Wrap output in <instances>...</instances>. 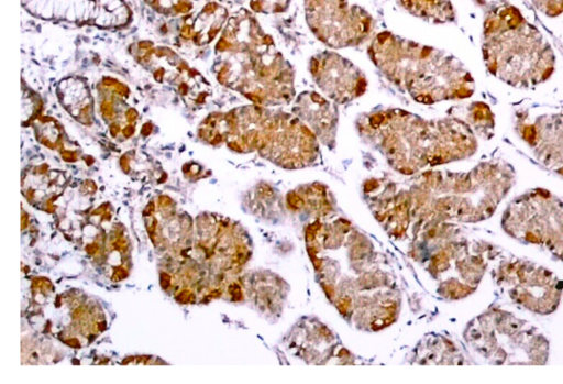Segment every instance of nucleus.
Here are the masks:
<instances>
[{"label":"nucleus","instance_id":"1","mask_svg":"<svg viewBox=\"0 0 563 384\" xmlns=\"http://www.w3.org/2000/svg\"><path fill=\"white\" fill-rule=\"evenodd\" d=\"M357 127L378 144L390 165L405 174L464 160L477 150L475 131L459 118L424 119L393 108L362 114Z\"/></svg>","mask_w":563,"mask_h":384},{"label":"nucleus","instance_id":"2","mask_svg":"<svg viewBox=\"0 0 563 384\" xmlns=\"http://www.w3.org/2000/svg\"><path fill=\"white\" fill-rule=\"evenodd\" d=\"M217 50L234 56L222 63L218 81L239 90L254 105L277 106L295 98V70L256 18L242 10L231 17Z\"/></svg>","mask_w":563,"mask_h":384},{"label":"nucleus","instance_id":"3","mask_svg":"<svg viewBox=\"0 0 563 384\" xmlns=\"http://www.w3.org/2000/svg\"><path fill=\"white\" fill-rule=\"evenodd\" d=\"M367 53L380 73L416 102L463 100L475 92L472 74L443 50L384 31L374 36Z\"/></svg>","mask_w":563,"mask_h":384},{"label":"nucleus","instance_id":"4","mask_svg":"<svg viewBox=\"0 0 563 384\" xmlns=\"http://www.w3.org/2000/svg\"><path fill=\"white\" fill-rule=\"evenodd\" d=\"M481 48L486 69L511 87L538 86L555 70V54L550 43L509 3L486 12Z\"/></svg>","mask_w":563,"mask_h":384},{"label":"nucleus","instance_id":"5","mask_svg":"<svg viewBox=\"0 0 563 384\" xmlns=\"http://www.w3.org/2000/svg\"><path fill=\"white\" fill-rule=\"evenodd\" d=\"M228 146L238 152L258 151L276 165L300 168L314 162V133L294 113L252 105L228 116Z\"/></svg>","mask_w":563,"mask_h":384},{"label":"nucleus","instance_id":"6","mask_svg":"<svg viewBox=\"0 0 563 384\" xmlns=\"http://www.w3.org/2000/svg\"><path fill=\"white\" fill-rule=\"evenodd\" d=\"M515 183V171L501 160L482 162L468 172L423 175L422 196L435 211L462 221L489 218Z\"/></svg>","mask_w":563,"mask_h":384},{"label":"nucleus","instance_id":"7","mask_svg":"<svg viewBox=\"0 0 563 384\" xmlns=\"http://www.w3.org/2000/svg\"><path fill=\"white\" fill-rule=\"evenodd\" d=\"M471 344L490 363H543L548 342L529 322L501 311L478 317Z\"/></svg>","mask_w":563,"mask_h":384},{"label":"nucleus","instance_id":"8","mask_svg":"<svg viewBox=\"0 0 563 384\" xmlns=\"http://www.w3.org/2000/svg\"><path fill=\"white\" fill-rule=\"evenodd\" d=\"M503 224L509 234L544 245L563 260V199L547 189H531L514 198Z\"/></svg>","mask_w":563,"mask_h":384},{"label":"nucleus","instance_id":"9","mask_svg":"<svg viewBox=\"0 0 563 384\" xmlns=\"http://www.w3.org/2000/svg\"><path fill=\"white\" fill-rule=\"evenodd\" d=\"M306 21L314 36L332 48L362 44L373 31V18L349 0H303Z\"/></svg>","mask_w":563,"mask_h":384},{"label":"nucleus","instance_id":"10","mask_svg":"<svg viewBox=\"0 0 563 384\" xmlns=\"http://www.w3.org/2000/svg\"><path fill=\"white\" fill-rule=\"evenodd\" d=\"M503 288L519 305L536 312L549 314L559 304L561 290L551 272L532 263L518 262L500 266Z\"/></svg>","mask_w":563,"mask_h":384},{"label":"nucleus","instance_id":"11","mask_svg":"<svg viewBox=\"0 0 563 384\" xmlns=\"http://www.w3.org/2000/svg\"><path fill=\"white\" fill-rule=\"evenodd\" d=\"M515 130L540 164L563 177V110L537 114L520 111Z\"/></svg>","mask_w":563,"mask_h":384},{"label":"nucleus","instance_id":"12","mask_svg":"<svg viewBox=\"0 0 563 384\" xmlns=\"http://www.w3.org/2000/svg\"><path fill=\"white\" fill-rule=\"evenodd\" d=\"M309 70L318 88L335 103L351 102L366 91L365 74L333 51L313 55L309 62Z\"/></svg>","mask_w":563,"mask_h":384},{"label":"nucleus","instance_id":"13","mask_svg":"<svg viewBox=\"0 0 563 384\" xmlns=\"http://www.w3.org/2000/svg\"><path fill=\"white\" fill-rule=\"evenodd\" d=\"M292 113L298 117L323 143L330 145L336 133L339 112L335 102L316 91L297 96Z\"/></svg>","mask_w":563,"mask_h":384},{"label":"nucleus","instance_id":"14","mask_svg":"<svg viewBox=\"0 0 563 384\" xmlns=\"http://www.w3.org/2000/svg\"><path fill=\"white\" fill-rule=\"evenodd\" d=\"M405 10L432 23H449L455 20V10L450 0H400Z\"/></svg>","mask_w":563,"mask_h":384},{"label":"nucleus","instance_id":"15","mask_svg":"<svg viewBox=\"0 0 563 384\" xmlns=\"http://www.w3.org/2000/svg\"><path fill=\"white\" fill-rule=\"evenodd\" d=\"M467 123L482 134H490L494 129V114L484 102L477 101L468 106Z\"/></svg>","mask_w":563,"mask_h":384},{"label":"nucleus","instance_id":"16","mask_svg":"<svg viewBox=\"0 0 563 384\" xmlns=\"http://www.w3.org/2000/svg\"><path fill=\"white\" fill-rule=\"evenodd\" d=\"M290 0H250L252 10L261 13L284 12Z\"/></svg>","mask_w":563,"mask_h":384},{"label":"nucleus","instance_id":"17","mask_svg":"<svg viewBox=\"0 0 563 384\" xmlns=\"http://www.w3.org/2000/svg\"><path fill=\"white\" fill-rule=\"evenodd\" d=\"M543 14L554 18L563 13V0H531Z\"/></svg>","mask_w":563,"mask_h":384},{"label":"nucleus","instance_id":"18","mask_svg":"<svg viewBox=\"0 0 563 384\" xmlns=\"http://www.w3.org/2000/svg\"><path fill=\"white\" fill-rule=\"evenodd\" d=\"M134 133V127L130 123L128 124L123 130H122V134L125 136V138H130L131 135H133Z\"/></svg>","mask_w":563,"mask_h":384},{"label":"nucleus","instance_id":"19","mask_svg":"<svg viewBox=\"0 0 563 384\" xmlns=\"http://www.w3.org/2000/svg\"><path fill=\"white\" fill-rule=\"evenodd\" d=\"M66 344L73 347V348H80V342L75 338L66 340Z\"/></svg>","mask_w":563,"mask_h":384}]
</instances>
